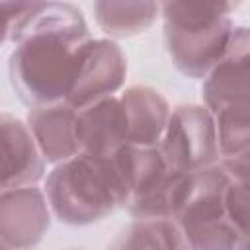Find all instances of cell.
<instances>
[{
  "mask_svg": "<svg viewBox=\"0 0 250 250\" xmlns=\"http://www.w3.org/2000/svg\"><path fill=\"white\" fill-rule=\"evenodd\" d=\"M225 184L227 172L221 164L191 176L189 193L174 219L189 250H240L248 242V234H242L227 217Z\"/></svg>",
  "mask_w": 250,
  "mask_h": 250,
  "instance_id": "4",
  "label": "cell"
},
{
  "mask_svg": "<svg viewBox=\"0 0 250 250\" xmlns=\"http://www.w3.org/2000/svg\"><path fill=\"white\" fill-rule=\"evenodd\" d=\"M29 2H0V47L12 41L16 21L27 10Z\"/></svg>",
  "mask_w": 250,
  "mask_h": 250,
  "instance_id": "18",
  "label": "cell"
},
{
  "mask_svg": "<svg viewBox=\"0 0 250 250\" xmlns=\"http://www.w3.org/2000/svg\"><path fill=\"white\" fill-rule=\"evenodd\" d=\"M248 188H250V180H236L227 174V184L223 189V205H225L229 221L242 234H248V213H250Z\"/></svg>",
  "mask_w": 250,
  "mask_h": 250,
  "instance_id": "17",
  "label": "cell"
},
{
  "mask_svg": "<svg viewBox=\"0 0 250 250\" xmlns=\"http://www.w3.org/2000/svg\"><path fill=\"white\" fill-rule=\"evenodd\" d=\"M213 119L221 158L250 154V107L225 109Z\"/></svg>",
  "mask_w": 250,
  "mask_h": 250,
  "instance_id": "16",
  "label": "cell"
},
{
  "mask_svg": "<svg viewBox=\"0 0 250 250\" xmlns=\"http://www.w3.org/2000/svg\"><path fill=\"white\" fill-rule=\"evenodd\" d=\"M117 98L125 115L127 145L137 148L158 146L172 111L168 100L146 84L125 86Z\"/></svg>",
  "mask_w": 250,
  "mask_h": 250,
  "instance_id": "12",
  "label": "cell"
},
{
  "mask_svg": "<svg viewBox=\"0 0 250 250\" xmlns=\"http://www.w3.org/2000/svg\"><path fill=\"white\" fill-rule=\"evenodd\" d=\"M74 119L76 109L66 102L39 105L27 111L25 125L45 164L55 166L78 154Z\"/></svg>",
  "mask_w": 250,
  "mask_h": 250,
  "instance_id": "13",
  "label": "cell"
},
{
  "mask_svg": "<svg viewBox=\"0 0 250 250\" xmlns=\"http://www.w3.org/2000/svg\"><path fill=\"white\" fill-rule=\"evenodd\" d=\"M74 133L78 152L107 158L127 146L125 115L117 96H109L76 109Z\"/></svg>",
  "mask_w": 250,
  "mask_h": 250,
  "instance_id": "11",
  "label": "cell"
},
{
  "mask_svg": "<svg viewBox=\"0 0 250 250\" xmlns=\"http://www.w3.org/2000/svg\"><path fill=\"white\" fill-rule=\"evenodd\" d=\"M133 148V184L125 211L133 219H176L180 213L193 174L170 170L158 150Z\"/></svg>",
  "mask_w": 250,
  "mask_h": 250,
  "instance_id": "5",
  "label": "cell"
},
{
  "mask_svg": "<svg viewBox=\"0 0 250 250\" xmlns=\"http://www.w3.org/2000/svg\"><path fill=\"white\" fill-rule=\"evenodd\" d=\"M109 250H189L172 219H133Z\"/></svg>",
  "mask_w": 250,
  "mask_h": 250,
  "instance_id": "15",
  "label": "cell"
},
{
  "mask_svg": "<svg viewBox=\"0 0 250 250\" xmlns=\"http://www.w3.org/2000/svg\"><path fill=\"white\" fill-rule=\"evenodd\" d=\"M236 2H160L164 47L174 68L203 80L229 49Z\"/></svg>",
  "mask_w": 250,
  "mask_h": 250,
  "instance_id": "3",
  "label": "cell"
},
{
  "mask_svg": "<svg viewBox=\"0 0 250 250\" xmlns=\"http://www.w3.org/2000/svg\"><path fill=\"white\" fill-rule=\"evenodd\" d=\"M51 215L70 227L98 223L125 209L133 184V148L127 145L107 158L78 152L55 164L43 178Z\"/></svg>",
  "mask_w": 250,
  "mask_h": 250,
  "instance_id": "2",
  "label": "cell"
},
{
  "mask_svg": "<svg viewBox=\"0 0 250 250\" xmlns=\"http://www.w3.org/2000/svg\"><path fill=\"white\" fill-rule=\"evenodd\" d=\"M92 39L80 8L68 2H29L12 31L10 84L23 105L64 102Z\"/></svg>",
  "mask_w": 250,
  "mask_h": 250,
  "instance_id": "1",
  "label": "cell"
},
{
  "mask_svg": "<svg viewBox=\"0 0 250 250\" xmlns=\"http://www.w3.org/2000/svg\"><path fill=\"white\" fill-rule=\"evenodd\" d=\"M158 150L166 166L178 174H197L219 164L215 119L209 109L201 104L172 107Z\"/></svg>",
  "mask_w": 250,
  "mask_h": 250,
  "instance_id": "6",
  "label": "cell"
},
{
  "mask_svg": "<svg viewBox=\"0 0 250 250\" xmlns=\"http://www.w3.org/2000/svg\"><path fill=\"white\" fill-rule=\"evenodd\" d=\"M201 100L211 115L232 107H250V33L236 25L223 59L207 72Z\"/></svg>",
  "mask_w": 250,
  "mask_h": 250,
  "instance_id": "8",
  "label": "cell"
},
{
  "mask_svg": "<svg viewBox=\"0 0 250 250\" xmlns=\"http://www.w3.org/2000/svg\"><path fill=\"white\" fill-rule=\"evenodd\" d=\"M45 166L25 121L0 113V191L39 184Z\"/></svg>",
  "mask_w": 250,
  "mask_h": 250,
  "instance_id": "10",
  "label": "cell"
},
{
  "mask_svg": "<svg viewBox=\"0 0 250 250\" xmlns=\"http://www.w3.org/2000/svg\"><path fill=\"white\" fill-rule=\"evenodd\" d=\"M127 57L117 41L107 37H92L82 53L74 84L66 96V104L74 109L92 102L117 96L125 88Z\"/></svg>",
  "mask_w": 250,
  "mask_h": 250,
  "instance_id": "7",
  "label": "cell"
},
{
  "mask_svg": "<svg viewBox=\"0 0 250 250\" xmlns=\"http://www.w3.org/2000/svg\"><path fill=\"white\" fill-rule=\"evenodd\" d=\"M0 250H10V248H8V246H4V244L0 242Z\"/></svg>",
  "mask_w": 250,
  "mask_h": 250,
  "instance_id": "19",
  "label": "cell"
},
{
  "mask_svg": "<svg viewBox=\"0 0 250 250\" xmlns=\"http://www.w3.org/2000/svg\"><path fill=\"white\" fill-rule=\"evenodd\" d=\"M246 248H248V242H246V244H242V246H240V250H246Z\"/></svg>",
  "mask_w": 250,
  "mask_h": 250,
  "instance_id": "20",
  "label": "cell"
},
{
  "mask_svg": "<svg viewBox=\"0 0 250 250\" xmlns=\"http://www.w3.org/2000/svg\"><path fill=\"white\" fill-rule=\"evenodd\" d=\"M43 188L23 186L0 191V242L10 250H33L51 227Z\"/></svg>",
  "mask_w": 250,
  "mask_h": 250,
  "instance_id": "9",
  "label": "cell"
},
{
  "mask_svg": "<svg viewBox=\"0 0 250 250\" xmlns=\"http://www.w3.org/2000/svg\"><path fill=\"white\" fill-rule=\"evenodd\" d=\"M92 10L98 27L113 41L145 33L160 20V2L100 0L94 2Z\"/></svg>",
  "mask_w": 250,
  "mask_h": 250,
  "instance_id": "14",
  "label": "cell"
}]
</instances>
